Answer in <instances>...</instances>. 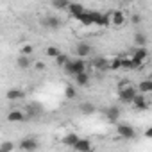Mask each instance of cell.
Returning a JSON list of instances; mask_svg holds the SVG:
<instances>
[{
  "label": "cell",
  "mask_w": 152,
  "mask_h": 152,
  "mask_svg": "<svg viewBox=\"0 0 152 152\" xmlns=\"http://www.w3.org/2000/svg\"><path fill=\"white\" fill-rule=\"evenodd\" d=\"M64 68V72L66 73H70V75H75V73H81V72H86V61H84V57H77L75 61H66V64L63 66Z\"/></svg>",
  "instance_id": "cell-1"
},
{
  "label": "cell",
  "mask_w": 152,
  "mask_h": 152,
  "mask_svg": "<svg viewBox=\"0 0 152 152\" xmlns=\"http://www.w3.org/2000/svg\"><path fill=\"white\" fill-rule=\"evenodd\" d=\"M136 93H138V91H136V88H134V86H131V84H127V86H124V88H120V90H118V99H120L124 104H131Z\"/></svg>",
  "instance_id": "cell-2"
},
{
  "label": "cell",
  "mask_w": 152,
  "mask_h": 152,
  "mask_svg": "<svg viewBox=\"0 0 152 152\" xmlns=\"http://www.w3.org/2000/svg\"><path fill=\"white\" fill-rule=\"evenodd\" d=\"M143 66V61H138L134 57H120V68L124 70H140Z\"/></svg>",
  "instance_id": "cell-3"
},
{
  "label": "cell",
  "mask_w": 152,
  "mask_h": 152,
  "mask_svg": "<svg viewBox=\"0 0 152 152\" xmlns=\"http://www.w3.org/2000/svg\"><path fill=\"white\" fill-rule=\"evenodd\" d=\"M41 25H43L45 29H50V31H57V29L61 27V20H59L57 16H52V15H48V16H45V18L41 20Z\"/></svg>",
  "instance_id": "cell-4"
},
{
  "label": "cell",
  "mask_w": 152,
  "mask_h": 152,
  "mask_svg": "<svg viewBox=\"0 0 152 152\" xmlns=\"http://www.w3.org/2000/svg\"><path fill=\"white\" fill-rule=\"evenodd\" d=\"M118 134H120V138H124V140H132L134 136H136V131L129 125V124H118Z\"/></svg>",
  "instance_id": "cell-5"
},
{
  "label": "cell",
  "mask_w": 152,
  "mask_h": 152,
  "mask_svg": "<svg viewBox=\"0 0 152 152\" xmlns=\"http://www.w3.org/2000/svg\"><path fill=\"white\" fill-rule=\"evenodd\" d=\"M131 104H132L138 111H147V107H148V102H147V99H145L143 93H136Z\"/></svg>",
  "instance_id": "cell-6"
},
{
  "label": "cell",
  "mask_w": 152,
  "mask_h": 152,
  "mask_svg": "<svg viewBox=\"0 0 152 152\" xmlns=\"http://www.w3.org/2000/svg\"><path fill=\"white\" fill-rule=\"evenodd\" d=\"M20 148L25 150V152H32V150H38L39 148V143L34 138H23L22 143H20Z\"/></svg>",
  "instance_id": "cell-7"
},
{
  "label": "cell",
  "mask_w": 152,
  "mask_h": 152,
  "mask_svg": "<svg viewBox=\"0 0 152 152\" xmlns=\"http://www.w3.org/2000/svg\"><path fill=\"white\" fill-rule=\"evenodd\" d=\"M109 20H111V25H115V27H122V25L125 23V15H124V11L116 9V11L111 13Z\"/></svg>",
  "instance_id": "cell-8"
},
{
  "label": "cell",
  "mask_w": 152,
  "mask_h": 152,
  "mask_svg": "<svg viewBox=\"0 0 152 152\" xmlns=\"http://www.w3.org/2000/svg\"><path fill=\"white\" fill-rule=\"evenodd\" d=\"M72 148H75V150H79V152H88V150H91V148H93V145H91V141H90V140L79 138L77 141H75V145H73Z\"/></svg>",
  "instance_id": "cell-9"
},
{
  "label": "cell",
  "mask_w": 152,
  "mask_h": 152,
  "mask_svg": "<svg viewBox=\"0 0 152 152\" xmlns=\"http://www.w3.org/2000/svg\"><path fill=\"white\" fill-rule=\"evenodd\" d=\"M25 118H27V115L22 113V111H18V109H13V111L7 113V120H9L11 124H20V122H23Z\"/></svg>",
  "instance_id": "cell-10"
},
{
  "label": "cell",
  "mask_w": 152,
  "mask_h": 152,
  "mask_svg": "<svg viewBox=\"0 0 152 152\" xmlns=\"http://www.w3.org/2000/svg\"><path fill=\"white\" fill-rule=\"evenodd\" d=\"M91 64H93V68L99 70V72H106V70H109V61H107L106 57H95V59L91 61Z\"/></svg>",
  "instance_id": "cell-11"
},
{
  "label": "cell",
  "mask_w": 152,
  "mask_h": 152,
  "mask_svg": "<svg viewBox=\"0 0 152 152\" xmlns=\"http://www.w3.org/2000/svg\"><path fill=\"white\" fill-rule=\"evenodd\" d=\"M84 11H86V9H84V6H83V4H73V2H70V6H68V13H70L75 20H77Z\"/></svg>",
  "instance_id": "cell-12"
},
{
  "label": "cell",
  "mask_w": 152,
  "mask_h": 152,
  "mask_svg": "<svg viewBox=\"0 0 152 152\" xmlns=\"http://www.w3.org/2000/svg\"><path fill=\"white\" fill-rule=\"evenodd\" d=\"M93 52V48H91V45H88V43H79L77 47H75V54H77L79 57H86V56H90Z\"/></svg>",
  "instance_id": "cell-13"
},
{
  "label": "cell",
  "mask_w": 152,
  "mask_h": 152,
  "mask_svg": "<svg viewBox=\"0 0 152 152\" xmlns=\"http://www.w3.org/2000/svg\"><path fill=\"white\" fill-rule=\"evenodd\" d=\"M23 91L20 90V88H11V90H7V93H6V97H7V100H20V99H23Z\"/></svg>",
  "instance_id": "cell-14"
},
{
  "label": "cell",
  "mask_w": 152,
  "mask_h": 152,
  "mask_svg": "<svg viewBox=\"0 0 152 152\" xmlns=\"http://www.w3.org/2000/svg\"><path fill=\"white\" fill-rule=\"evenodd\" d=\"M120 115H122V113H120V109H118V107H115V106H113V107H109V109L106 111V118H107L109 122H113V124L120 120Z\"/></svg>",
  "instance_id": "cell-15"
},
{
  "label": "cell",
  "mask_w": 152,
  "mask_h": 152,
  "mask_svg": "<svg viewBox=\"0 0 152 152\" xmlns=\"http://www.w3.org/2000/svg\"><path fill=\"white\" fill-rule=\"evenodd\" d=\"M77 20H79L83 25H86V27H88V25H93V11H84Z\"/></svg>",
  "instance_id": "cell-16"
},
{
  "label": "cell",
  "mask_w": 152,
  "mask_h": 152,
  "mask_svg": "<svg viewBox=\"0 0 152 152\" xmlns=\"http://www.w3.org/2000/svg\"><path fill=\"white\" fill-rule=\"evenodd\" d=\"M73 77H75V81H77V84H79V86H88V84H90V75H88L86 72L75 73Z\"/></svg>",
  "instance_id": "cell-17"
},
{
  "label": "cell",
  "mask_w": 152,
  "mask_h": 152,
  "mask_svg": "<svg viewBox=\"0 0 152 152\" xmlns=\"http://www.w3.org/2000/svg\"><path fill=\"white\" fill-rule=\"evenodd\" d=\"M25 111L29 113V116H39V115L43 113V109H41V106H39V104H36V102H32V104H29Z\"/></svg>",
  "instance_id": "cell-18"
},
{
  "label": "cell",
  "mask_w": 152,
  "mask_h": 152,
  "mask_svg": "<svg viewBox=\"0 0 152 152\" xmlns=\"http://www.w3.org/2000/svg\"><path fill=\"white\" fill-rule=\"evenodd\" d=\"M138 93H143V95H147V93H150L152 91V81H141L140 84H138V90H136Z\"/></svg>",
  "instance_id": "cell-19"
},
{
  "label": "cell",
  "mask_w": 152,
  "mask_h": 152,
  "mask_svg": "<svg viewBox=\"0 0 152 152\" xmlns=\"http://www.w3.org/2000/svg\"><path fill=\"white\" fill-rule=\"evenodd\" d=\"M147 56H148L147 47H138V48L134 50V54H132V57H134V59H138V61H145V59H147Z\"/></svg>",
  "instance_id": "cell-20"
},
{
  "label": "cell",
  "mask_w": 152,
  "mask_h": 152,
  "mask_svg": "<svg viewBox=\"0 0 152 152\" xmlns=\"http://www.w3.org/2000/svg\"><path fill=\"white\" fill-rule=\"evenodd\" d=\"M77 140H79V134H75V132H68V134L63 138V143H64L66 147H73Z\"/></svg>",
  "instance_id": "cell-21"
},
{
  "label": "cell",
  "mask_w": 152,
  "mask_h": 152,
  "mask_svg": "<svg viewBox=\"0 0 152 152\" xmlns=\"http://www.w3.org/2000/svg\"><path fill=\"white\" fill-rule=\"evenodd\" d=\"M16 66H18L20 70H27V68L31 66V61H29V56H22V54H20V57L16 59Z\"/></svg>",
  "instance_id": "cell-22"
},
{
  "label": "cell",
  "mask_w": 152,
  "mask_h": 152,
  "mask_svg": "<svg viewBox=\"0 0 152 152\" xmlns=\"http://www.w3.org/2000/svg\"><path fill=\"white\" fill-rule=\"evenodd\" d=\"M79 109H81L83 115H91V113H95V106H93L91 102H83V104L79 106Z\"/></svg>",
  "instance_id": "cell-23"
},
{
  "label": "cell",
  "mask_w": 152,
  "mask_h": 152,
  "mask_svg": "<svg viewBox=\"0 0 152 152\" xmlns=\"http://www.w3.org/2000/svg\"><path fill=\"white\" fill-rule=\"evenodd\" d=\"M50 4H52V7H56V9H68L70 0H50Z\"/></svg>",
  "instance_id": "cell-24"
},
{
  "label": "cell",
  "mask_w": 152,
  "mask_h": 152,
  "mask_svg": "<svg viewBox=\"0 0 152 152\" xmlns=\"http://www.w3.org/2000/svg\"><path fill=\"white\" fill-rule=\"evenodd\" d=\"M64 97H66V99H70V100H72V99H75V97H77V90H75L72 84H68V86L64 88Z\"/></svg>",
  "instance_id": "cell-25"
},
{
  "label": "cell",
  "mask_w": 152,
  "mask_h": 152,
  "mask_svg": "<svg viewBox=\"0 0 152 152\" xmlns=\"http://www.w3.org/2000/svg\"><path fill=\"white\" fill-rule=\"evenodd\" d=\"M134 43H136V47H145L147 45V38H145V34H136L134 36Z\"/></svg>",
  "instance_id": "cell-26"
},
{
  "label": "cell",
  "mask_w": 152,
  "mask_h": 152,
  "mask_svg": "<svg viewBox=\"0 0 152 152\" xmlns=\"http://www.w3.org/2000/svg\"><path fill=\"white\" fill-rule=\"evenodd\" d=\"M34 52V47L32 45H22V48H20V54L22 56H31Z\"/></svg>",
  "instance_id": "cell-27"
},
{
  "label": "cell",
  "mask_w": 152,
  "mask_h": 152,
  "mask_svg": "<svg viewBox=\"0 0 152 152\" xmlns=\"http://www.w3.org/2000/svg\"><path fill=\"white\" fill-rule=\"evenodd\" d=\"M45 54H47V56H48V57H57V56H59V54H61V50H59V48H57V47H48V48H47V52H45Z\"/></svg>",
  "instance_id": "cell-28"
},
{
  "label": "cell",
  "mask_w": 152,
  "mask_h": 152,
  "mask_svg": "<svg viewBox=\"0 0 152 152\" xmlns=\"http://www.w3.org/2000/svg\"><path fill=\"white\" fill-rule=\"evenodd\" d=\"M54 59H56V63H57V66H64V64H66V61H68V56L61 52V54H59L57 57H54Z\"/></svg>",
  "instance_id": "cell-29"
},
{
  "label": "cell",
  "mask_w": 152,
  "mask_h": 152,
  "mask_svg": "<svg viewBox=\"0 0 152 152\" xmlns=\"http://www.w3.org/2000/svg\"><path fill=\"white\" fill-rule=\"evenodd\" d=\"M15 148V145L11 143V141H4L2 145H0V150H2V152H9V150H13Z\"/></svg>",
  "instance_id": "cell-30"
},
{
  "label": "cell",
  "mask_w": 152,
  "mask_h": 152,
  "mask_svg": "<svg viewBox=\"0 0 152 152\" xmlns=\"http://www.w3.org/2000/svg\"><path fill=\"white\" fill-rule=\"evenodd\" d=\"M109 70H120V57L118 59H113V61H109Z\"/></svg>",
  "instance_id": "cell-31"
},
{
  "label": "cell",
  "mask_w": 152,
  "mask_h": 152,
  "mask_svg": "<svg viewBox=\"0 0 152 152\" xmlns=\"http://www.w3.org/2000/svg\"><path fill=\"white\" fill-rule=\"evenodd\" d=\"M45 68H47V64H45L43 61H38V63H36V70H41V72H43Z\"/></svg>",
  "instance_id": "cell-32"
},
{
  "label": "cell",
  "mask_w": 152,
  "mask_h": 152,
  "mask_svg": "<svg viewBox=\"0 0 152 152\" xmlns=\"http://www.w3.org/2000/svg\"><path fill=\"white\" fill-rule=\"evenodd\" d=\"M140 22H141V16H140V15H134V16H132V23H136V25H138Z\"/></svg>",
  "instance_id": "cell-33"
},
{
  "label": "cell",
  "mask_w": 152,
  "mask_h": 152,
  "mask_svg": "<svg viewBox=\"0 0 152 152\" xmlns=\"http://www.w3.org/2000/svg\"><path fill=\"white\" fill-rule=\"evenodd\" d=\"M127 84H129V81H127V79H124L122 83H118V90H120V88H124V86H127Z\"/></svg>",
  "instance_id": "cell-34"
},
{
  "label": "cell",
  "mask_w": 152,
  "mask_h": 152,
  "mask_svg": "<svg viewBox=\"0 0 152 152\" xmlns=\"http://www.w3.org/2000/svg\"><path fill=\"white\" fill-rule=\"evenodd\" d=\"M150 136H152V129H147L145 131V138H150Z\"/></svg>",
  "instance_id": "cell-35"
}]
</instances>
